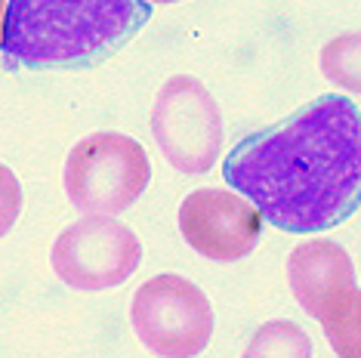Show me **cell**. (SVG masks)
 I'll use <instances>...</instances> for the list:
<instances>
[{
  "label": "cell",
  "mask_w": 361,
  "mask_h": 358,
  "mask_svg": "<svg viewBox=\"0 0 361 358\" xmlns=\"http://www.w3.org/2000/svg\"><path fill=\"white\" fill-rule=\"evenodd\" d=\"M152 136L179 173H207L223 154V111L198 78L173 75L154 96Z\"/></svg>",
  "instance_id": "8992f818"
},
{
  "label": "cell",
  "mask_w": 361,
  "mask_h": 358,
  "mask_svg": "<svg viewBox=\"0 0 361 358\" xmlns=\"http://www.w3.org/2000/svg\"><path fill=\"white\" fill-rule=\"evenodd\" d=\"M145 4H179V0H145Z\"/></svg>",
  "instance_id": "4fadbf2b"
},
{
  "label": "cell",
  "mask_w": 361,
  "mask_h": 358,
  "mask_svg": "<svg viewBox=\"0 0 361 358\" xmlns=\"http://www.w3.org/2000/svg\"><path fill=\"white\" fill-rule=\"evenodd\" d=\"M287 284L300 309L322 324L336 358H358V278L355 263L336 241L312 238L287 257Z\"/></svg>",
  "instance_id": "3957f363"
},
{
  "label": "cell",
  "mask_w": 361,
  "mask_h": 358,
  "mask_svg": "<svg viewBox=\"0 0 361 358\" xmlns=\"http://www.w3.org/2000/svg\"><path fill=\"white\" fill-rule=\"evenodd\" d=\"M56 278L75 290H109L142 263V244L118 216H80L53 241Z\"/></svg>",
  "instance_id": "52a82bcc"
},
{
  "label": "cell",
  "mask_w": 361,
  "mask_h": 358,
  "mask_svg": "<svg viewBox=\"0 0 361 358\" xmlns=\"http://www.w3.org/2000/svg\"><path fill=\"white\" fill-rule=\"evenodd\" d=\"M358 31H346V35L334 37L324 44L322 50V71L331 84L349 90V93H358L361 90V75H358Z\"/></svg>",
  "instance_id": "30bf717a"
},
{
  "label": "cell",
  "mask_w": 361,
  "mask_h": 358,
  "mask_svg": "<svg viewBox=\"0 0 361 358\" xmlns=\"http://www.w3.org/2000/svg\"><path fill=\"white\" fill-rule=\"evenodd\" d=\"M62 183L71 207L84 216H118L149 189L152 161L133 136L102 130L68 152Z\"/></svg>",
  "instance_id": "277c9868"
},
{
  "label": "cell",
  "mask_w": 361,
  "mask_h": 358,
  "mask_svg": "<svg viewBox=\"0 0 361 358\" xmlns=\"http://www.w3.org/2000/svg\"><path fill=\"white\" fill-rule=\"evenodd\" d=\"M179 232L198 257L238 263L257 250L262 216L232 189H198L179 204Z\"/></svg>",
  "instance_id": "ba28073f"
},
{
  "label": "cell",
  "mask_w": 361,
  "mask_h": 358,
  "mask_svg": "<svg viewBox=\"0 0 361 358\" xmlns=\"http://www.w3.org/2000/svg\"><path fill=\"white\" fill-rule=\"evenodd\" d=\"M4 19H6V0H0V37H4Z\"/></svg>",
  "instance_id": "7c38bea8"
},
{
  "label": "cell",
  "mask_w": 361,
  "mask_h": 358,
  "mask_svg": "<svg viewBox=\"0 0 361 358\" xmlns=\"http://www.w3.org/2000/svg\"><path fill=\"white\" fill-rule=\"evenodd\" d=\"M241 358H312V340L297 321L272 319L257 328Z\"/></svg>",
  "instance_id": "9c48e42d"
},
{
  "label": "cell",
  "mask_w": 361,
  "mask_h": 358,
  "mask_svg": "<svg viewBox=\"0 0 361 358\" xmlns=\"http://www.w3.org/2000/svg\"><path fill=\"white\" fill-rule=\"evenodd\" d=\"M25 195H22V183L6 164H0V238L16 226L22 214Z\"/></svg>",
  "instance_id": "8fae6325"
},
{
  "label": "cell",
  "mask_w": 361,
  "mask_h": 358,
  "mask_svg": "<svg viewBox=\"0 0 361 358\" xmlns=\"http://www.w3.org/2000/svg\"><path fill=\"white\" fill-rule=\"evenodd\" d=\"M130 321L139 343L158 358H195L213 337L207 294L183 275L149 278L133 294Z\"/></svg>",
  "instance_id": "5b68a950"
},
{
  "label": "cell",
  "mask_w": 361,
  "mask_h": 358,
  "mask_svg": "<svg viewBox=\"0 0 361 358\" xmlns=\"http://www.w3.org/2000/svg\"><path fill=\"white\" fill-rule=\"evenodd\" d=\"M361 121L352 99L318 96L297 115L244 136L223 176L281 232H324L358 207Z\"/></svg>",
  "instance_id": "6da1fadb"
},
{
  "label": "cell",
  "mask_w": 361,
  "mask_h": 358,
  "mask_svg": "<svg viewBox=\"0 0 361 358\" xmlns=\"http://www.w3.org/2000/svg\"><path fill=\"white\" fill-rule=\"evenodd\" d=\"M145 0H6L0 50L28 68H84L149 25Z\"/></svg>",
  "instance_id": "7a4b0ae2"
}]
</instances>
